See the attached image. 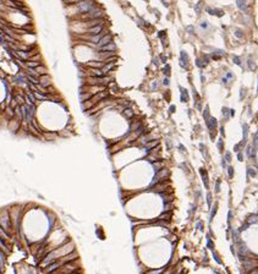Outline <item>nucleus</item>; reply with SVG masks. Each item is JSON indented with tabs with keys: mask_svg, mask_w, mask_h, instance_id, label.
Wrapping results in <instances>:
<instances>
[{
	"mask_svg": "<svg viewBox=\"0 0 258 274\" xmlns=\"http://www.w3.org/2000/svg\"><path fill=\"white\" fill-rule=\"evenodd\" d=\"M202 6H203V3H202V1H199V3H197V4H196V6H195V11H196L197 15H199L201 11H202Z\"/></svg>",
	"mask_w": 258,
	"mask_h": 274,
	"instance_id": "obj_21",
	"label": "nucleus"
},
{
	"mask_svg": "<svg viewBox=\"0 0 258 274\" xmlns=\"http://www.w3.org/2000/svg\"><path fill=\"white\" fill-rule=\"evenodd\" d=\"M153 64L157 65V66L159 65V59H158V57H154V59H153Z\"/></svg>",
	"mask_w": 258,
	"mask_h": 274,
	"instance_id": "obj_53",
	"label": "nucleus"
},
{
	"mask_svg": "<svg viewBox=\"0 0 258 274\" xmlns=\"http://www.w3.org/2000/svg\"><path fill=\"white\" fill-rule=\"evenodd\" d=\"M199 172H201V175H202V179H203V182H204V186H206V189H208V187H209L208 174H207V171H206L204 169H199Z\"/></svg>",
	"mask_w": 258,
	"mask_h": 274,
	"instance_id": "obj_10",
	"label": "nucleus"
},
{
	"mask_svg": "<svg viewBox=\"0 0 258 274\" xmlns=\"http://www.w3.org/2000/svg\"><path fill=\"white\" fill-rule=\"evenodd\" d=\"M155 87H158V83H157V82H153V84H152V88H153V89H155Z\"/></svg>",
	"mask_w": 258,
	"mask_h": 274,
	"instance_id": "obj_58",
	"label": "nucleus"
},
{
	"mask_svg": "<svg viewBox=\"0 0 258 274\" xmlns=\"http://www.w3.org/2000/svg\"><path fill=\"white\" fill-rule=\"evenodd\" d=\"M113 42V35L111 34H104L102 38H100V40L98 42V44H97V48H100V47H103L105 44H108V43Z\"/></svg>",
	"mask_w": 258,
	"mask_h": 274,
	"instance_id": "obj_6",
	"label": "nucleus"
},
{
	"mask_svg": "<svg viewBox=\"0 0 258 274\" xmlns=\"http://www.w3.org/2000/svg\"><path fill=\"white\" fill-rule=\"evenodd\" d=\"M258 221V215L257 214H252V215H249L248 219H247V223L248 224H254V223Z\"/></svg>",
	"mask_w": 258,
	"mask_h": 274,
	"instance_id": "obj_15",
	"label": "nucleus"
},
{
	"mask_svg": "<svg viewBox=\"0 0 258 274\" xmlns=\"http://www.w3.org/2000/svg\"><path fill=\"white\" fill-rule=\"evenodd\" d=\"M223 146H224V145H223V140H219V141H218V149L220 150V152L223 150Z\"/></svg>",
	"mask_w": 258,
	"mask_h": 274,
	"instance_id": "obj_41",
	"label": "nucleus"
},
{
	"mask_svg": "<svg viewBox=\"0 0 258 274\" xmlns=\"http://www.w3.org/2000/svg\"><path fill=\"white\" fill-rule=\"evenodd\" d=\"M221 111H223V115H224V116H225L226 119H229V108L224 106V108H223V110H221Z\"/></svg>",
	"mask_w": 258,
	"mask_h": 274,
	"instance_id": "obj_34",
	"label": "nucleus"
},
{
	"mask_svg": "<svg viewBox=\"0 0 258 274\" xmlns=\"http://www.w3.org/2000/svg\"><path fill=\"white\" fill-rule=\"evenodd\" d=\"M165 86H169V83H170V80L168 78V76H166V78H164V82H163Z\"/></svg>",
	"mask_w": 258,
	"mask_h": 274,
	"instance_id": "obj_51",
	"label": "nucleus"
},
{
	"mask_svg": "<svg viewBox=\"0 0 258 274\" xmlns=\"http://www.w3.org/2000/svg\"><path fill=\"white\" fill-rule=\"evenodd\" d=\"M169 110H170V113H174V111H175V106H174V105H171Z\"/></svg>",
	"mask_w": 258,
	"mask_h": 274,
	"instance_id": "obj_56",
	"label": "nucleus"
},
{
	"mask_svg": "<svg viewBox=\"0 0 258 274\" xmlns=\"http://www.w3.org/2000/svg\"><path fill=\"white\" fill-rule=\"evenodd\" d=\"M21 120H18L17 118H11L8 122V128H9V131L12 132V133H17L20 131V128H21Z\"/></svg>",
	"mask_w": 258,
	"mask_h": 274,
	"instance_id": "obj_1",
	"label": "nucleus"
},
{
	"mask_svg": "<svg viewBox=\"0 0 258 274\" xmlns=\"http://www.w3.org/2000/svg\"><path fill=\"white\" fill-rule=\"evenodd\" d=\"M227 174H229V177L234 176V168L232 167H227Z\"/></svg>",
	"mask_w": 258,
	"mask_h": 274,
	"instance_id": "obj_37",
	"label": "nucleus"
},
{
	"mask_svg": "<svg viewBox=\"0 0 258 274\" xmlns=\"http://www.w3.org/2000/svg\"><path fill=\"white\" fill-rule=\"evenodd\" d=\"M221 57H223V56L219 55V54H218V53H215V52H214L213 54H210V59H213V60H220Z\"/></svg>",
	"mask_w": 258,
	"mask_h": 274,
	"instance_id": "obj_29",
	"label": "nucleus"
},
{
	"mask_svg": "<svg viewBox=\"0 0 258 274\" xmlns=\"http://www.w3.org/2000/svg\"><path fill=\"white\" fill-rule=\"evenodd\" d=\"M203 118L206 121H208V119L210 118V114H209V108L208 106H206V110L203 111Z\"/></svg>",
	"mask_w": 258,
	"mask_h": 274,
	"instance_id": "obj_26",
	"label": "nucleus"
},
{
	"mask_svg": "<svg viewBox=\"0 0 258 274\" xmlns=\"http://www.w3.org/2000/svg\"><path fill=\"white\" fill-rule=\"evenodd\" d=\"M201 106H202V104H201V102H199V100H197V104H196V108H197L198 110H202V108H201Z\"/></svg>",
	"mask_w": 258,
	"mask_h": 274,
	"instance_id": "obj_50",
	"label": "nucleus"
},
{
	"mask_svg": "<svg viewBox=\"0 0 258 274\" xmlns=\"http://www.w3.org/2000/svg\"><path fill=\"white\" fill-rule=\"evenodd\" d=\"M206 11L209 13V15H213V16H218V17H221V16H224V10H221V9H214V8H206Z\"/></svg>",
	"mask_w": 258,
	"mask_h": 274,
	"instance_id": "obj_5",
	"label": "nucleus"
},
{
	"mask_svg": "<svg viewBox=\"0 0 258 274\" xmlns=\"http://www.w3.org/2000/svg\"><path fill=\"white\" fill-rule=\"evenodd\" d=\"M39 83L43 86V87L49 88L50 86H52V77L49 76V74L40 75V76H39Z\"/></svg>",
	"mask_w": 258,
	"mask_h": 274,
	"instance_id": "obj_4",
	"label": "nucleus"
},
{
	"mask_svg": "<svg viewBox=\"0 0 258 274\" xmlns=\"http://www.w3.org/2000/svg\"><path fill=\"white\" fill-rule=\"evenodd\" d=\"M206 124H207V126H208V128L209 130H214L217 127V124H218V121H217V119L215 118H209L208 119V121H206Z\"/></svg>",
	"mask_w": 258,
	"mask_h": 274,
	"instance_id": "obj_11",
	"label": "nucleus"
},
{
	"mask_svg": "<svg viewBox=\"0 0 258 274\" xmlns=\"http://www.w3.org/2000/svg\"><path fill=\"white\" fill-rule=\"evenodd\" d=\"M215 213H217V206H215V207H214L213 209H212V213H210V218H209V220H210V221L213 220V218H214V215H215Z\"/></svg>",
	"mask_w": 258,
	"mask_h": 274,
	"instance_id": "obj_38",
	"label": "nucleus"
},
{
	"mask_svg": "<svg viewBox=\"0 0 258 274\" xmlns=\"http://www.w3.org/2000/svg\"><path fill=\"white\" fill-rule=\"evenodd\" d=\"M219 191H220V180L218 179L215 184V192H219Z\"/></svg>",
	"mask_w": 258,
	"mask_h": 274,
	"instance_id": "obj_42",
	"label": "nucleus"
},
{
	"mask_svg": "<svg viewBox=\"0 0 258 274\" xmlns=\"http://www.w3.org/2000/svg\"><path fill=\"white\" fill-rule=\"evenodd\" d=\"M201 81L204 82V76H203V75H201Z\"/></svg>",
	"mask_w": 258,
	"mask_h": 274,
	"instance_id": "obj_61",
	"label": "nucleus"
},
{
	"mask_svg": "<svg viewBox=\"0 0 258 274\" xmlns=\"http://www.w3.org/2000/svg\"><path fill=\"white\" fill-rule=\"evenodd\" d=\"M170 69H171V67H170V65H169V64H166L165 66H164V69H163V74H164V75H166V76L169 77V75H170Z\"/></svg>",
	"mask_w": 258,
	"mask_h": 274,
	"instance_id": "obj_27",
	"label": "nucleus"
},
{
	"mask_svg": "<svg viewBox=\"0 0 258 274\" xmlns=\"http://www.w3.org/2000/svg\"><path fill=\"white\" fill-rule=\"evenodd\" d=\"M225 77H226V78H229V80H231V78L234 77V74L231 72V71H229V72H226V75H225Z\"/></svg>",
	"mask_w": 258,
	"mask_h": 274,
	"instance_id": "obj_46",
	"label": "nucleus"
},
{
	"mask_svg": "<svg viewBox=\"0 0 258 274\" xmlns=\"http://www.w3.org/2000/svg\"><path fill=\"white\" fill-rule=\"evenodd\" d=\"M247 228H248V223H246V224H243V225H242V226L239 229V231H243V230H246Z\"/></svg>",
	"mask_w": 258,
	"mask_h": 274,
	"instance_id": "obj_47",
	"label": "nucleus"
},
{
	"mask_svg": "<svg viewBox=\"0 0 258 274\" xmlns=\"http://www.w3.org/2000/svg\"><path fill=\"white\" fill-rule=\"evenodd\" d=\"M237 159L240 160V162H242L243 160V155H242V153H239L237 154Z\"/></svg>",
	"mask_w": 258,
	"mask_h": 274,
	"instance_id": "obj_54",
	"label": "nucleus"
},
{
	"mask_svg": "<svg viewBox=\"0 0 258 274\" xmlns=\"http://www.w3.org/2000/svg\"><path fill=\"white\" fill-rule=\"evenodd\" d=\"M158 141H153V142H147V153H149L150 152V149H152L153 147H155V146H158Z\"/></svg>",
	"mask_w": 258,
	"mask_h": 274,
	"instance_id": "obj_17",
	"label": "nucleus"
},
{
	"mask_svg": "<svg viewBox=\"0 0 258 274\" xmlns=\"http://www.w3.org/2000/svg\"><path fill=\"white\" fill-rule=\"evenodd\" d=\"M104 31V27H103V23L100 25H96V26H92V27H88L87 30H86V33L87 34H99Z\"/></svg>",
	"mask_w": 258,
	"mask_h": 274,
	"instance_id": "obj_3",
	"label": "nucleus"
},
{
	"mask_svg": "<svg viewBox=\"0 0 258 274\" xmlns=\"http://www.w3.org/2000/svg\"><path fill=\"white\" fill-rule=\"evenodd\" d=\"M170 218H171V212L163 213L160 217H159V219H163V220H170Z\"/></svg>",
	"mask_w": 258,
	"mask_h": 274,
	"instance_id": "obj_22",
	"label": "nucleus"
},
{
	"mask_svg": "<svg viewBox=\"0 0 258 274\" xmlns=\"http://www.w3.org/2000/svg\"><path fill=\"white\" fill-rule=\"evenodd\" d=\"M221 164H223V168H227L226 167V163H225V159L223 158V160H221Z\"/></svg>",
	"mask_w": 258,
	"mask_h": 274,
	"instance_id": "obj_55",
	"label": "nucleus"
},
{
	"mask_svg": "<svg viewBox=\"0 0 258 274\" xmlns=\"http://www.w3.org/2000/svg\"><path fill=\"white\" fill-rule=\"evenodd\" d=\"M234 34H235V37L236 38H243L245 37V33H243V31L242 30H240V28H236V30L234 31Z\"/></svg>",
	"mask_w": 258,
	"mask_h": 274,
	"instance_id": "obj_16",
	"label": "nucleus"
},
{
	"mask_svg": "<svg viewBox=\"0 0 258 274\" xmlns=\"http://www.w3.org/2000/svg\"><path fill=\"white\" fill-rule=\"evenodd\" d=\"M247 174H248V176H256V175H257V171H256L254 169L248 168V169H247Z\"/></svg>",
	"mask_w": 258,
	"mask_h": 274,
	"instance_id": "obj_32",
	"label": "nucleus"
},
{
	"mask_svg": "<svg viewBox=\"0 0 258 274\" xmlns=\"http://www.w3.org/2000/svg\"><path fill=\"white\" fill-rule=\"evenodd\" d=\"M207 204H208L209 207L212 206V194H210V193L207 194Z\"/></svg>",
	"mask_w": 258,
	"mask_h": 274,
	"instance_id": "obj_39",
	"label": "nucleus"
},
{
	"mask_svg": "<svg viewBox=\"0 0 258 274\" xmlns=\"http://www.w3.org/2000/svg\"><path fill=\"white\" fill-rule=\"evenodd\" d=\"M207 247H208L209 250H213V248H214V243H213V241L209 239V237H207Z\"/></svg>",
	"mask_w": 258,
	"mask_h": 274,
	"instance_id": "obj_31",
	"label": "nucleus"
},
{
	"mask_svg": "<svg viewBox=\"0 0 258 274\" xmlns=\"http://www.w3.org/2000/svg\"><path fill=\"white\" fill-rule=\"evenodd\" d=\"M236 5H237V8L241 11H245V12L248 11V5L245 0H236Z\"/></svg>",
	"mask_w": 258,
	"mask_h": 274,
	"instance_id": "obj_9",
	"label": "nucleus"
},
{
	"mask_svg": "<svg viewBox=\"0 0 258 274\" xmlns=\"http://www.w3.org/2000/svg\"><path fill=\"white\" fill-rule=\"evenodd\" d=\"M243 97H245V89L241 88V89H240V98L243 99Z\"/></svg>",
	"mask_w": 258,
	"mask_h": 274,
	"instance_id": "obj_49",
	"label": "nucleus"
},
{
	"mask_svg": "<svg viewBox=\"0 0 258 274\" xmlns=\"http://www.w3.org/2000/svg\"><path fill=\"white\" fill-rule=\"evenodd\" d=\"M180 66H181L182 69H187V67H188V61H184V60L180 59Z\"/></svg>",
	"mask_w": 258,
	"mask_h": 274,
	"instance_id": "obj_33",
	"label": "nucleus"
},
{
	"mask_svg": "<svg viewBox=\"0 0 258 274\" xmlns=\"http://www.w3.org/2000/svg\"><path fill=\"white\" fill-rule=\"evenodd\" d=\"M203 61H204V64L207 65L209 61H210V55H204L203 56Z\"/></svg>",
	"mask_w": 258,
	"mask_h": 274,
	"instance_id": "obj_40",
	"label": "nucleus"
},
{
	"mask_svg": "<svg viewBox=\"0 0 258 274\" xmlns=\"http://www.w3.org/2000/svg\"><path fill=\"white\" fill-rule=\"evenodd\" d=\"M84 65H86L87 67H92V69H102V67L104 66V62L100 61V60L98 61V59H97V60H92V61L86 62Z\"/></svg>",
	"mask_w": 258,
	"mask_h": 274,
	"instance_id": "obj_8",
	"label": "nucleus"
},
{
	"mask_svg": "<svg viewBox=\"0 0 258 274\" xmlns=\"http://www.w3.org/2000/svg\"><path fill=\"white\" fill-rule=\"evenodd\" d=\"M225 157L227 162H231V153L230 152H225Z\"/></svg>",
	"mask_w": 258,
	"mask_h": 274,
	"instance_id": "obj_45",
	"label": "nucleus"
},
{
	"mask_svg": "<svg viewBox=\"0 0 258 274\" xmlns=\"http://www.w3.org/2000/svg\"><path fill=\"white\" fill-rule=\"evenodd\" d=\"M34 70H35V72H37L39 76H40V75H45V74H48V69H47L43 64L38 65L37 67H34Z\"/></svg>",
	"mask_w": 258,
	"mask_h": 274,
	"instance_id": "obj_12",
	"label": "nucleus"
},
{
	"mask_svg": "<svg viewBox=\"0 0 258 274\" xmlns=\"http://www.w3.org/2000/svg\"><path fill=\"white\" fill-rule=\"evenodd\" d=\"M186 31H187L190 34H195V28H193V26H187L186 27Z\"/></svg>",
	"mask_w": 258,
	"mask_h": 274,
	"instance_id": "obj_36",
	"label": "nucleus"
},
{
	"mask_svg": "<svg viewBox=\"0 0 258 274\" xmlns=\"http://www.w3.org/2000/svg\"><path fill=\"white\" fill-rule=\"evenodd\" d=\"M220 133H221V136H225V131L223 127H220Z\"/></svg>",
	"mask_w": 258,
	"mask_h": 274,
	"instance_id": "obj_57",
	"label": "nucleus"
},
{
	"mask_svg": "<svg viewBox=\"0 0 258 274\" xmlns=\"http://www.w3.org/2000/svg\"><path fill=\"white\" fill-rule=\"evenodd\" d=\"M257 91H258V88H257Z\"/></svg>",
	"mask_w": 258,
	"mask_h": 274,
	"instance_id": "obj_62",
	"label": "nucleus"
},
{
	"mask_svg": "<svg viewBox=\"0 0 258 274\" xmlns=\"http://www.w3.org/2000/svg\"><path fill=\"white\" fill-rule=\"evenodd\" d=\"M196 65L199 69H204L206 67V64H204L203 59H201V57H197V59H196Z\"/></svg>",
	"mask_w": 258,
	"mask_h": 274,
	"instance_id": "obj_19",
	"label": "nucleus"
},
{
	"mask_svg": "<svg viewBox=\"0 0 258 274\" xmlns=\"http://www.w3.org/2000/svg\"><path fill=\"white\" fill-rule=\"evenodd\" d=\"M199 26H201V28H202V30H207V28L209 27V23H208V21H201Z\"/></svg>",
	"mask_w": 258,
	"mask_h": 274,
	"instance_id": "obj_28",
	"label": "nucleus"
},
{
	"mask_svg": "<svg viewBox=\"0 0 258 274\" xmlns=\"http://www.w3.org/2000/svg\"><path fill=\"white\" fill-rule=\"evenodd\" d=\"M168 175H169V171H168L166 169H160V170H158V171H157L155 177L153 179V181H152V185H154L155 182L160 181V180L166 179V177H168Z\"/></svg>",
	"mask_w": 258,
	"mask_h": 274,
	"instance_id": "obj_2",
	"label": "nucleus"
},
{
	"mask_svg": "<svg viewBox=\"0 0 258 274\" xmlns=\"http://www.w3.org/2000/svg\"><path fill=\"white\" fill-rule=\"evenodd\" d=\"M232 61H234L236 65H239V66H241V59H240V56H237V55H234V56H232Z\"/></svg>",
	"mask_w": 258,
	"mask_h": 274,
	"instance_id": "obj_30",
	"label": "nucleus"
},
{
	"mask_svg": "<svg viewBox=\"0 0 258 274\" xmlns=\"http://www.w3.org/2000/svg\"><path fill=\"white\" fill-rule=\"evenodd\" d=\"M243 140H247V137H248V125L247 124H243Z\"/></svg>",
	"mask_w": 258,
	"mask_h": 274,
	"instance_id": "obj_23",
	"label": "nucleus"
},
{
	"mask_svg": "<svg viewBox=\"0 0 258 274\" xmlns=\"http://www.w3.org/2000/svg\"><path fill=\"white\" fill-rule=\"evenodd\" d=\"M146 1H147V0H146Z\"/></svg>",
	"mask_w": 258,
	"mask_h": 274,
	"instance_id": "obj_63",
	"label": "nucleus"
},
{
	"mask_svg": "<svg viewBox=\"0 0 258 274\" xmlns=\"http://www.w3.org/2000/svg\"><path fill=\"white\" fill-rule=\"evenodd\" d=\"M180 88V92H181V102H188V93H187V91H186L184 87H179Z\"/></svg>",
	"mask_w": 258,
	"mask_h": 274,
	"instance_id": "obj_13",
	"label": "nucleus"
},
{
	"mask_svg": "<svg viewBox=\"0 0 258 274\" xmlns=\"http://www.w3.org/2000/svg\"><path fill=\"white\" fill-rule=\"evenodd\" d=\"M166 35V31H160V32H158V37L159 38H164Z\"/></svg>",
	"mask_w": 258,
	"mask_h": 274,
	"instance_id": "obj_43",
	"label": "nucleus"
},
{
	"mask_svg": "<svg viewBox=\"0 0 258 274\" xmlns=\"http://www.w3.org/2000/svg\"><path fill=\"white\" fill-rule=\"evenodd\" d=\"M241 143H239V145H236L235 147H234V150H235V152H239V150H240V148H241Z\"/></svg>",
	"mask_w": 258,
	"mask_h": 274,
	"instance_id": "obj_48",
	"label": "nucleus"
},
{
	"mask_svg": "<svg viewBox=\"0 0 258 274\" xmlns=\"http://www.w3.org/2000/svg\"><path fill=\"white\" fill-rule=\"evenodd\" d=\"M247 65H248V69L251 70V71H254L256 70V64H254V61H253V59H251V57H249V59L247 60Z\"/></svg>",
	"mask_w": 258,
	"mask_h": 274,
	"instance_id": "obj_18",
	"label": "nucleus"
},
{
	"mask_svg": "<svg viewBox=\"0 0 258 274\" xmlns=\"http://www.w3.org/2000/svg\"><path fill=\"white\" fill-rule=\"evenodd\" d=\"M231 218H232V212L230 211V212H229V215H227V223H230Z\"/></svg>",
	"mask_w": 258,
	"mask_h": 274,
	"instance_id": "obj_52",
	"label": "nucleus"
},
{
	"mask_svg": "<svg viewBox=\"0 0 258 274\" xmlns=\"http://www.w3.org/2000/svg\"><path fill=\"white\" fill-rule=\"evenodd\" d=\"M153 167H154V169L158 171V170H160V169H163V167H164V162H155V163H153Z\"/></svg>",
	"mask_w": 258,
	"mask_h": 274,
	"instance_id": "obj_20",
	"label": "nucleus"
},
{
	"mask_svg": "<svg viewBox=\"0 0 258 274\" xmlns=\"http://www.w3.org/2000/svg\"><path fill=\"white\" fill-rule=\"evenodd\" d=\"M115 50H116V45H115L114 42H110V43H108V44L98 48V52H115Z\"/></svg>",
	"mask_w": 258,
	"mask_h": 274,
	"instance_id": "obj_7",
	"label": "nucleus"
},
{
	"mask_svg": "<svg viewBox=\"0 0 258 274\" xmlns=\"http://www.w3.org/2000/svg\"><path fill=\"white\" fill-rule=\"evenodd\" d=\"M213 258H214V259H215V261H217V263H218V264H221V259L219 258L218 253H215V252H213Z\"/></svg>",
	"mask_w": 258,
	"mask_h": 274,
	"instance_id": "obj_35",
	"label": "nucleus"
},
{
	"mask_svg": "<svg viewBox=\"0 0 258 274\" xmlns=\"http://www.w3.org/2000/svg\"><path fill=\"white\" fill-rule=\"evenodd\" d=\"M160 61H162L163 64H166V55H165V54H162V55H160Z\"/></svg>",
	"mask_w": 258,
	"mask_h": 274,
	"instance_id": "obj_44",
	"label": "nucleus"
},
{
	"mask_svg": "<svg viewBox=\"0 0 258 274\" xmlns=\"http://www.w3.org/2000/svg\"><path fill=\"white\" fill-rule=\"evenodd\" d=\"M124 114L126 115V116L128 118V119H131V118H133V111L130 109V108H127V109H125L124 110Z\"/></svg>",
	"mask_w": 258,
	"mask_h": 274,
	"instance_id": "obj_25",
	"label": "nucleus"
},
{
	"mask_svg": "<svg viewBox=\"0 0 258 274\" xmlns=\"http://www.w3.org/2000/svg\"><path fill=\"white\" fill-rule=\"evenodd\" d=\"M254 142H256V143H258V132L256 133V137H254Z\"/></svg>",
	"mask_w": 258,
	"mask_h": 274,
	"instance_id": "obj_60",
	"label": "nucleus"
},
{
	"mask_svg": "<svg viewBox=\"0 0 258 274\" xmlns=\"http://www.w3.org/2000/svg\"><path fill=\"white\" fill-rule=\"evenodd\" d=\"M198 229L199 230H203V226H202V223H201V221L198 223Z\"/></svg>",
	"mask_w": 258,
	"mask_h": 274,
	"instance_id": "obj_59",
	"label": "nucleus"
},
{
	"mask_svg": "<svg viewBox=\"0 0 258 274\" xmlns=\"http://www.w3.org/2000/svg\"><path fill=\"white\" fill-rule=\"evenodd\" d=\"M180 59L184 60V61H188V55H187V53H186L185 50H181L180 52Z\"/></svg>",
	"mask_w": 258,
	"mask_h": 274,
	"instance_id": "obj_24",
	"label": "nucleus"
},
{
	"mask_svg": "<svg viewBox=\"0 0 258 274\" xmlns=\"http://www.w3.org/2000/svg\"><path fill=\"white\" fill-rule=\"evenodd\" d=\"M246 155L248 158H253L254 157V147L253 146H251V145L247 146V148H246Z\"/></svg>",
	"mask_w": 258,
	"mask_h": 274,
	"instance_id": "obj_14",
	"label": "nucleus"
}]
</instances>
